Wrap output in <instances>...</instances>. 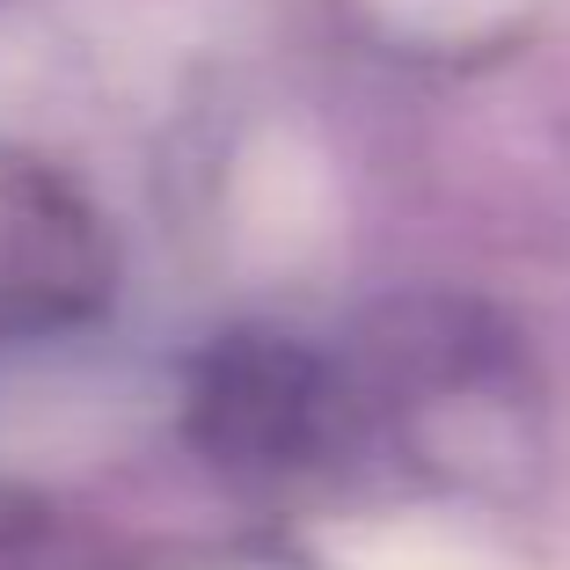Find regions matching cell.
I'll list each match as a JSON object with an SVG mask.
<instances>
[{
	"instance_id": "cell-1",
	"label": "cell",
	"mask_w": 570,
	"mask_h": 570,
	"mask_svg": "<svg viewBox=\"0 0 570 570\" xmlns=\"http://www.w3.org/2000/svg\"><path fill=\"white\" fill-rule=\"evenodd\" d=\"M336 417L344 387L330 358L271 330L219 336L184 387V439L227 469H301L336 439Z\"/></svg>"
}]
</instances>
